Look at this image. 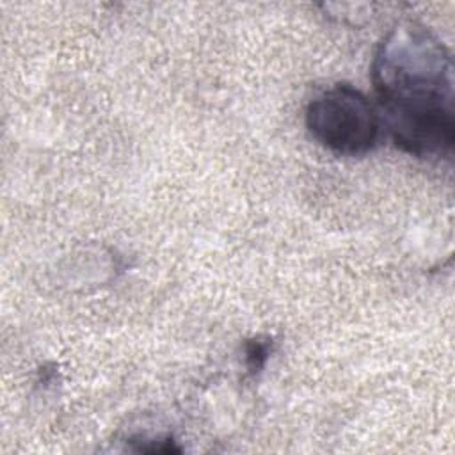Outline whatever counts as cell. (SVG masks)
<instances>
[{"mask_svg": "<svg viewBox=\"0 0 455 455\" xmlns=\"http://www.w3.org/2000/svg\"><path fill=\"white\" fill-rule=\"evenodd\" d=\"M270 355V341L254 338L245 343V366L251 375L258 373Z\"/></svg>", "mask_w": 455, "mask_h": 455, "instance_id": "cell-3", "label": "cell"}, {"mask_svg": "<svg viewBox=\"0 0 455 455\" xmlns=\"http://www.w3.org/2000/svg\"><path fill=\"white\" fill-rule=\"evenodd\" d=\"M379 116L398 149L418 158L446 156L455 142L453 59L418 21L396 23L371 62Z\"/></svg>", "mask_w": 455, "mask_h": 455, "instance_id": "cell-1", "label": "cell"}, {"mask_svg": "<svg viewBox=\"0 0 455 455\" xmlns=\"http://www.w3.org/2000/svg\"><path fill=\"white\" fill-rule=\"evenodd\" d=\"M306 128L331 153L363 156L377 146L382 123L375 105L359 89L336 84L309 101Z\"/></svg>", "mask_w": 455, "mask_h": 455, "instance_id": "cell-2", "label": "cell"}]
</instances>
